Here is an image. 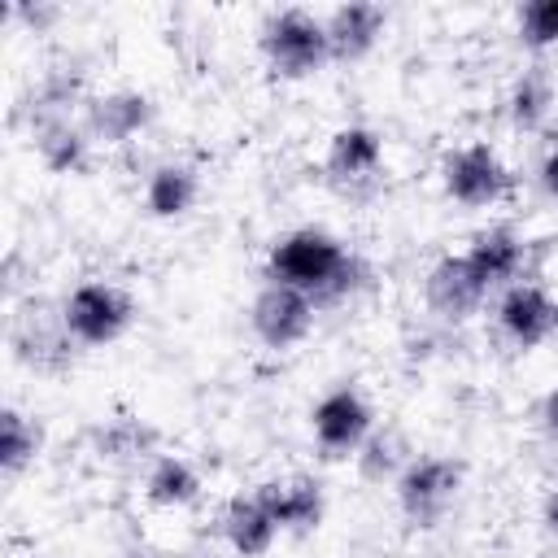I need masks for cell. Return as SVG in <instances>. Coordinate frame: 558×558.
Returning <instances> with one entry per match:
<instances>
[{"mask_svg": "<svg viewBox=\"0 0 558 558\" xmlns=\"http://www.w3.org/2000/svg\"><path fill=\"white\" fill-rule=\"evenodd\" d=\"M266 283H283L292 292H305L314 305H327L353 296L366 283V266L340 235L323 227H296L270 244Z\"/></svg>", "mask_w": 558, "mask_h": 558, "instance_id": "6da1fadb", "label": "cell"}, {"mask_svg": "<svg viewBox=\"0 0 558 558\" xmlns=\"http://www.w3.org/2000/svg\"><path fill=\"white\" fill-rule=\"evenodd\" d=\"M257 48H262L270 74H279V78H310V74H318L331 61L327 26L310 9H279V13H270L262 22Z\"/></svg>", "mask_w": 558, "mask_h": 558, "instance_id": "7a4b0ae2", "label": "cell"}, {"mask_svg": "<svg viewBox=\"0 0 558 558\" xmlns=\"http://www.w3.org/2000/svg\"><path fill=\"white\" fill-rule=\"evenodd\" d=\"M131 318H135L131 296L109 279H83L78 288H70L61 305V331L83 349L113 344L131 327Z\"/></svg>", "mask_w": 558, "mask_h": 558, "instance_id": "3957f363", "label": "cell"}, {"mask_svg": "<svg viewBox=\"0 0 558 558\" xmlns=\"http://www.w3.org/2000/svg\"><path fill=\"white\" fill-rule=\"evenodd\" d=\"M392 493L410 527H436L462 493V462L445 453H418L401 466V475L392 480Z\"/></svg>", "mask_w": 558, "mask_h": 558, "instance_id": "277c9868", "label": "cell"}, {"mask_svg": "<svg viewBox=\"0 0 558 558\" xmlns=\"http://www.w3.org/2000/svg\"><path fill=\"white\" fill-rule=\"evenodd\" d=\"M514 174L506 166V157L488 144V140H471L458 144L440 157V187L449 201L466 205V209H488L510 192Z\"/></svg>", "mask_w": 558, "mask_h": 558, "instance_id": "5b68a950", "label": "cell"}, {"mask_svg": "<svg viewBox=\"0 0 558 558\" xmlns=\"http://www.w3.org/2000/svg\"><path fill=\"white\" fill-rule=\"evenodd\" d=\"M371 405L357 388L340 384L331 392L318 397V405L310 410V432H314V445L327 453V458H357V449L371 440Z\"/></svg>", "mask_w": 558, "mask_h": 558, "instance_id": "8992f818", "label": "cell"}, {"mask_svg": "<svg viewBox=\"0 0 558 558\" xmlns=\"http://www.w3.org/2000/svg\"><path fill=\"white\" fill-rule=\"evenodd\" d=\"M314 314H318V305L305 292H292L283 283H266L248 305V327L266 349L283 353L314 331Z\"/></svg>", "mask_w": 558, "mask_h": 558, "instance_id": "52a82bcc", "label": "cell"}, {"mask_svg": "<svg viewBox=\"0 0 558 558\" xmlns=\"http://www.w3.org/2000/svg\"><path fill=\"white\" fill-rule=\"evenodd\" d=\"M497 327L514 349H536L558 331V301L541 283H510L497 301Z\"/></svg>", "mask_w": 558, "mask_h": 558, "instance_id": "ba28073f", "label": "cell"}, {"mask_svg": "<svg viewBox=\"0 0 558 558\" xmlns=\"http://www.w3.org/2000/svg\"><path fill=\"white\" fill-rule=\"evenodd\" d=\"M488 292H493V288L480 279V270L471 266L466 253H445V257H436L432 270H427V279H423V296H427V305H432L440 318H471V314L484 305Z\"/></svg>", "mask_w": 558, "mask_h": 558, "instance_id": "9c48e42d", "label": "cell"}, {"mask_svg": "<svg viewBox=\"0 0 558 558\" xmlns=\"http://www.w3.org/2000/svg\"><path fill=\"white\" fill-rule=\"evenodd\" d=\"M148 122H153V100H148L144 92H131V87L92 96V100H87V118H83L87 135L100 140V144H126V140H135Z\"/></svg>", "mask_w": 558, "mask_h": 558, "instance_id": "30bf717a", "label": "cell"}, {"mask_svg": "<svg viewBox=\"0 0 558 558\" xmlns=\"http://www.w3.org/2000/svg\"><path fill=\"white\" fill-rule=\"evenodd\" d=\"M257 497L266 501V510L275 514L279 532H314L323 523V484L310 475H283V480H266L257 488Z\"/></svg>", "mask_w": 558, "mask_h": 558, "instance_id": "8fae6325", "label": "cell"}, {"mask_svg": "<svg viewBox=\"0 0 558 558\" xmlns=\"http://www.w3.org/2000/svg\"><path fill=\"white\" fill-rule=\"evenodd\" d=\"M384 22H388V13L379 4H371V0H349V4L331 9L323 17L327 44H331V61H357V57H366L379 44Z\"/></svg>", "mask_w": 558, "mask_h": 558, "instance_id": "7c38bea8", "label": "cell"}, {"mask_svg": "<svg viewBox=\"0 0 558 558\" xmlns=\"http://www.w3.org/2000/svg\"><path fill=\"white\" fill-rule=\"evenodd\" d=\"M323 166H327V174H331L336 183H344V187L375 179L379 166H384V140H379V131H371V126H340V131L327 140Z\"/></svg>", "mask_w": 558, "mask_h": 558, "instance_id": "4fadbf2b", "label": "cell"}, {"mask_svg": "<svg viewBox=\"0 0 558 558\" xmlns=\"http://www.w3.org/2000/svg\"><path fill=\"white\" fill-rule=\"evenodd\" d=\"M275 536H279V523H275V514L266 510V501L257 493H248V497L240 493V497H231L222 506V541H227V549L235 558L270 554Z\"/></svg>", "mask_w": 558, "mask_h": 558, "instance_id": "5bb4252c", "label": "cell"}, {"mask_svg": "<svg viewBox=\"0 0 558 558\" xmlns=\"http://www.w3.org/2000/svg\"><path fill=\"white\" fill-rule=\"evenodd\" d=\"M471 257V266L480 270V279L488 288H510L519 283V270L527 262V244L514 227H488V231H475L471 244L462 248Z\"/></svg>", "mask_w": 558, "mask_h": 558, "instance_id": "9a60e30c", "label": "cell"}, {"mask_svg": "<svg viewBox=\"0 0 558 558\" xmlns=\"http://www.w3.org/2000/svg\"><path fill=\"white\" fill-rule=\"evenodd\" d=\"M201 196V179L187 161H161L144 179V209L153 218H183Z\"/></svg>", "mask_w": 558, "mask_h": 558, "instance_id": "2e32d148", "label": "cell"}, {"mask_svg": "<svg viewBox=\"0 0 558 558\" xmlns=\"http://www.w3.org/2000/svg\"><path fill=\"white\" fill-rule=\"evenodd\" d=\"M35 153L52 174H78L92 161V135L70 118L35 122Z\"/></svg>", "mask_w": 558, "mask_h": 558, "instance_id": "e0dca14e", "label": "cell"}, {"mask_svg": "<svg viewBox=\"0 0 558 558\" xmlns=\"http://www.w3.org/2000/svg\"><path fill=\"white\" fill-rule=\"evenodd\" d=\"M144 497L157 510H183V506H192L201 497V475H196V466L187 458L161 453L144 475Z\"/></svg>", "mask_w": 558, "mask_h": 558, "instance_id": "ac0fdd59", "label": "cell"}, {"mask_svg": "<svg viewBox=\"0 0 558 558\" xmlns=\"http://www.w3.org/2000/svg\"><path fill=\"white\" fill-rule=\"evenodd\" d=\"M35 453H39V427L17 405H4V414H0V466H4V475H17L22 466H31Z\"/></svg>", "mask_w": 558, "mask_h": 558, "instance_id": "d6986e66", "label": "cell"}, {"mask_svg": "<svg viewBox=\"0 0 558 558\" xmlns=\"http://www.w3.org/2000/svg\"><path fill=\"white\" fill-rule=\"evenodd\" d=\"M549 83L541 78V74H523V78H514V87H510V96H506V109H510V122L519 126V131H536L541 122H545V113H549Z\"/></svg>", "mask_w": 558, "mask_h": 558, "instance_id": "ffe728a7", "label": "cell"}, {"mask_svg": "<svg viewBox=\"0 0 558 558\" xmlns=\"http://www.w3.org/2000/svg\"><path fill=\"white\" fill-rule=\"evenodd\" d=\"M405 462H410V458L401 453V440L388 436V432H371V440L357 449V466H362V475L375 480V484H379V480H397Z\"/></svg>", "mask_w": 558, "mask_h": 558, "instance_id": "44dd1931", "label": "cell"}, {"mask_svg": "<svg viewBox=\"0 0 558 558\" xmlns=\"http://www.w3.org/2000/svg\"><path fill=\"white\" fill-rule=\"evenodd\" d=\"M519 39L527 48H554L558 44V0H532L519 9Z\"/></svg>", "mask_w": 558, "mask_h": 558, "instance_id": "7402d4cb", "label": "cell"}, {"mask_svg": "<svg viewBox=\"0 0 558 558\" xmlns=\"http://www.w3.org/2000/svg\"><path fill=\"white\" fill-rule=\"evenodd\" d=\"M140 445H144V432H140L135 423H113V427H105V432H100V449H105L109 458L140 453Z\"/></svg>", "mask_w": 558, "mask_h": 558, "instance_id": "603a6c76", "label": "cell"}, {"mask_svg": "<svg viewBox=\"0 0 558 558\" xmlns=\"http://www.w3.org/2000/svg\"><path fill=\"white\" fill-rule=\"evenodd\" d=\"M541 183H545V192L558 201V148H554V153L541 161Z\"/></svg>", "mask_w": 558, "mask_h": 558, "instance_id": "cb8c5ba5", "label": "cell"}, {"mask_svg": "<svg viewBox=\"0 0 558 558\" xmlns=\"http://www.w3.org/2000/svg\"><path fill=\"white\" fill-rule=\"evenodd\" d=\"M541 418H545V432H549V436H558V388L545 397V405H541Z\"/></svg>", "mask_w": 558, "mask_h": 558, "instance_id": "d4e9b609", "label": "cell"}, {"mask_svg": "<svg viewBox=\"0 0 558 558\" xmlns=\"http://www.w3.org/2000/svg\"><path fill=\"white\" fill-rule=\"evenodd\" d=\"M545 527H549V536H558V488L545 497Z\"/></svg>", "mask_w": 558, "mask_h": 558, "instance_id": "484cf974", "label": "cell"}, {"mask_svg": "<svg viewBox=\"0 0 558 558\" xmlns=\"http://www.w3.org/2000/svg\"><path fill=\"white\" fill-rule=\"evenodd\" d=\"M201 558H214V554H201Z\"/></svg>", "mask_w": 558, "mask_h": 558, "instance_id": "4316f807", "label": "cell"}, {"mask_svg": "<svg viewBox=\"0 0 558 558\" xmlns=\"http://www.w3.org/2000/svg\"><path fill=\"white\" fill-rule=\"evenodd\" d=\"M131 558H140V554H131Z\"/></svg>", "mask_w": 558, "mask_h": 558, "instance_id": "83f0119b", "label": "cell"}]
</instances>
